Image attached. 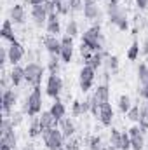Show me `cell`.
<instances>
[{"label":"cell","instance_id":"1","mask_svg":"<svg viewBox=\"0 0 148 150\" xmlns=\"http://www.w3.org/2000/svg\"><path fill=\"white\" fill-rule=\"evenodd\" d=\"M106 12H108L110 23L115 25L120 32H127V30H129L127 14H125V11L118 5V0H110V2L106 4Z\"/></svg>","mask_w":148,"mask_h":150},{"label":"cell","instance_id":"2","mask_svg":"<svg viewBox=\"0 0 148 150\" xmlns=\"http://www.w3.org/2000/svg\"><path fill=\"white\" fill-rule=\"evenodd\" d=\"M82 42H84L85 45H89V47L92 49V52L103 51V42H105V38H103V33H101L99 23L92 25L89 30H85V32L82 33Z\"/></svg>","mask_w":148,"mask_h":150},{"label":"cell","instance_id":"3","mask_svg":"<svg viewBox=\"0 0 148 150\" xmlns=\"http://www.w3.org/2000/svg\"><path fill=\"white\" fill-rule=\"evenodd\" d=\"M42 105H44V100H42V89L40 86L33 87L32 93L26 96V105H25V112L28 117H37L44 112L42 110Z\"/></svg>","mask_w":148,"mask_h":150},{"label":"cell","instance_id":"4","mask_svg":"<svg viewBox=\"0 0 148 150\" xmlns=\"http://www.w3.org/2000/svg\"><path fill=\"white\" fill-rule=\"evenodd\" d=\"M42 140H44V145L47 147V150H63L65 143H66V138L63 136L59 127L44 131L42 133Z\"/></svg>","mask_w":148,"mask_h":150},{"label":"cell","instance_id":"5","mask_svg":"<svg viewBox=\"0 0 148 150\" xmlns=\"http://www.w3.org/2000/svg\"><path fill=\"white\" fill-rule=\"evenodd\" d=\"M44 72L45 68L42 65H38L35 61L28 63L25 67V82H28L32 87H38L42 84V79H44Z\"/></svg>","mask_w":148,"mask_h":150},{"label":"cell","instance_id":"6","mask_svg":"<svg viewBox=\"0 0 148 150\" xmlns=\"http://www.w3.org/2000/svg\"><path fill=\"white\" fill-rule=\"evenodd\" d=\"M94 79H96V70L89 65H84L80 74H78V86H80V91L82 93H87L92 84H94Z\"/></svg>","mask_w":148,"mask_h":150},{"label":"cell","instance_id":"7","mask_svg":"<svg viewBox=\"0 0 148 150\" xmlns=\"http://www.w3.org/2000/svg\"><path fill=\"white\" fill-rule=\"evenodd\" d=\"M63 91V79L58 74H51L47 77V84H45V93L47 96H51L52 100H58L59 94Z\"/></svg>","mask_w":148,"mask_h":150},{"label":"cell","instance_id":"8","mask_svg":"<svg viewBox=\"0 0 148 150\" xmlns=\"http://www.w3.org/2000/svg\"><path fill=\"white\" fill-rule=\"evenodd\" d=\"M73 49H75L73 37H70V35L65 33L63 38H61V54H59V58H61L63 63H70L73 59Z\"/></svg>","mask_w":148,"mask_h":150},{"label":"cell","instance_id":"9","mask_svg":"<svg viewBox=\"0 0 148 150\" xmlns=\"http://www.w3.org/2000/svg\"><path fill=\"white\" fill-rule=\"evenodd\" d=\"M7 58H9V63L12 67L19 65V61L25 58V47H23V44H19L18 40L12 42V44H9V47H7Z\"/></svg>","mask_w":148,"mask_h":150},{"label":"cell","instance_id":"10","mask_svg":"<svg viewBox=\"0 0 148 150\" xmlns=\"http://www.w3.org/2000/svg\"><path fill=\"white\" fill-rule=\"evenodd\" d=\"M16 103H18V94H16V91L14 89H5V91H2V112L5 113V115H9V113L12 112V108L16 107Z\"/></svg>","mask_w":148,"mask_h":150},{"label":"cell","instance_id":"11","mask_svg":"<svg viewBox=\"0 0 148 150\" xmlns=\"http://www.w3.org/2000/svg\"><path fill=\"white\" fill-rule=\"evenodd\" d=\"M129 136H131V150H143L145 149V133L141 131V127L138 124H134L129 129Z\"/></svg>","mask_w":148,"mask_h":150},{"label":"cell","instance_id":"12","mask_svg":"<svg viewBox=\"0 0 148 150\" xmlns=\"http://www.w3.org/2000/svg\"><path fill=\"white\" fill-rule=\"evenodd\" d=\"M45 4H47V2H45ZM45 4H44V5H33V7H32V19H33V23L37 25L38 28L45 26L47 18H49V11H47Z\"/></svg>","mask_w":148,"mask_h":150},{"label":"cell","instance_id":"13","mask_svg":"<svg viewBox=\"0 0 148 150\" xmlns=\"http://www.w3.org/2000/svg\"><path fill=\"white\" fill-rule=\"evenodd\" d=\"M44 47L47 49L49 54L59 56L61 54V38H58L56 35H47L44 38Z\"/></svg>","mask_w":148,"mask_h":150},{"label":"cell","instance_id":"14","mask_svg":"<svg viewBox=\"0 0 148 150\" xmlns=\"http://www.w3.org/2000/svg\"><path fill=\"white\" fill-rule=\"evenodd\" d=\"M82 12H84V18H85V19H91V21L98 19V18H99L98 2H96V0H84V9H82Z\"/></svg>","mask_w":148,"mask_h":150},{"label":"cell","instance_id":"15","mask_svg":"<svg viewBox=\"0 0 148 150\" xmlns=\"http://www.w3.org/2000/svg\"><path fill=\"white\" fill-rule=\"evenodd\" d=\"M45 30H47V35H56L58 37V33H61V23H59V14L58 12L49 14L47 23H45Z\"/></svg>","mask_w":148,"mask_h":150},{"label":"cell","instance_id":"16","mask_svg":"<svg viewBox=\"0 0 148 150\" xmlns=\"http://www.w3.org/2000/svg\"><path fill=\"white\" fill-rule=\"evenodd\" d=\"M38 120H40V129H42V133L44 131H47V129H54V127H59V122L52 117V113L49 112H42L40 113V117H38Z\"/></svg>","mask_w":148,"mask_h":150},{"label":"cell","instance_id":"17","mask_svg":"<svg viewBox=\"0 0 148 150\" xmlns=\"http://www.w3.org/2000/svg\"><path fill=\"white\" fill-rule=\"evenodd\" d=\"M113 107H111L110 103H106V105H103V107H99V113H98V119H99V122L103 124V126H111V122H113Z\"/></svg>","mask_w":148,"mask_h":150},{"label":"cell","instance_id":"18","mask_svg":"<svg viewBox=\"0 0 148 150\" xmlns=\"http://www.w3.org/2000/svg\"><path fill=\"white\" fill-rule=\"evenodd\" d=\"M9 79H11V84L14 87H19L23 82H25V67H19V65H14L11 74H9Z\"/></svg>","mask_w":148,"mask_h":150},{"label":"cell","instance_id":"19","mask_svg":"<svg viewBox=\"0 0 148 150\" xmlns=\"http://www.w3.org/2000/svg\"><path fill=\"white\" fill-rule=\"evenodd\" d=\"M9 19H11L14 25H23V23L26 21L25 7H23V5H19V4H16V5L11 9V16H9Z\"/></svg>","mask_w":148,"mask_h":150},{"label":"cell","instance_id":"20","mask_svg":"<svg viewBox=\"0 0 148 150\" xmlns=\"http://www.w3.org/2000/svg\"><path fill=\"white\" fill-rule=\"evenodd\" d=\"M59 129H61V133H63V136H65L66 140H70V138L75 134V131H77L75 122L70 119V117H65V119L59 120Z\"/></svg>","mask_w":148,"mask_h":150},{"label":"cell","instance_id":"21","mask_svg":"<svg viewBox=\"0 0 148 150\" xmlns=\"http://www.w3.org/2000/svg\"><path fill=\"white\" fill-rule=\"evenodd\" d=\"M49 112L52 113V117L59 122V120H61V119H65V115H66V107H65V103L58 98V100H54V103L51 105Z\"/></svg>","mask_w":148,"mask_h":150},{"label":"cell","instance_id":"22","mask_svg":"<svg viewBox=\"0 0 148 150\" xmlns=\"http://www.w3.org/2000/svg\"><path fill=\"white\" fill-rule=\"evenodd\" d=\"M2 38L7 40V42H16V33H14V28H12V21L11 19H5L4 21V26H2Z\"/></svg>","mask_w":148,"mask_h":150},{"label":"cell","instance_id":"23","mask_svg":"<svg viewBox=\"0 0 148 150\" xmlns=\"http://www.w3.org/2000/svg\"><path fill=\"white\" fill-rule=\"evenodd\" d=\"M0 143H2V145L11 147L12 150H16V145H18V136H16L14 129H11V131L4 133V134H2V140H0Z\"/></svg>","mask_w":148,"mask_h":150},{"label":"cell","instance_id":"24","mask_svg":"<svg viewBox=\"0 0 148 150\" xmlns=\"http://www.w3.org/2000/svg\"><path fill=\"white\" fill-rule=\"evenodd\" d=\"M58 11L59 16H66L68 12H72V7H70V0H51Z\"/></svg>","mask_w":148,"mask_h":150},{"label":"cell","instance_id":"25","mask_svg":"<svg viewBox=\"0 0 148 150\" xmlns=\"http://www.w3.org/2000/svg\"><path fill=\"white\" fill-rule=\"evenodd\" d=\"M105 56H106V52H105V51H98V52H94V54H92V58H91L85 65H89V67H92L94 70H98V68L103 65Z\"/></svg>","mask_w":148,"mask_h":150},{"label":"cell","instance_id":"26","mask_svg":"<svg viewBox=\"0 0 148 150\" xmlns=\"http://www.w3.org/2000/svg\"><path fill=\"white\" fill-rule=\"evenodd\" d=\"M132 107V101H131V96L129 94H120L118 96V110L122 113H127Z\"/></svg>","mask_w":148,"mask_h":150},{"label":"cell","instance_id":"27","mask_svg":"<svg viewBox=\"0 0 148 150\" xmlns=\"http://www.w3.org/2000/svg\"><path fill=\"white\" fill-rule=\"evenodd\" d=\"M110 143L117 150L122 149V131H118V129L111 127V131H110Z\"/></svg>","mask_w":148,"mask_h":150},{"label":"cell","instance_id":"28","mask_svg":"<svg viewBox=\"0 0 148 150\" xmlns=\"http://www.w3.org/2000/svg\"><path fill=\"white\" fill-rule=\"evenodd\" d=\"M140 52H141V49H140L138 40H132L131 47L127 49V59H129V61H136V59L140 58Z\"/></svg>","mask_w":148,"mask_h":150},{"label":"cell","instance_id":"29","mask_svg":"<svg viewBox=\"0 0 148 150\" xmlns=\"http://www.w3.org/2000/svg\"><path fill=\"white\" fill-rule=\"evenodd\" d=\"M63 61H61V58L59 56H52V54H49V61H47V68H49V72L51 74H58L59 72V65H61Z\"/></svg>","mask_w":148,"mask_h":150},{"label":"cell","instance_id":"30","mask_svg":"<svg viewBox=\"0 0 148 150\" xmlns=\"http://www.w3.org/2000/svg\"><path fill=\"white\" fill-rule=\"evenodd\" d=\"M28 136H30V138L42 136V129H40V120H38V117H35V119L32 120V124H30V127H28Z\"/></svg>","mask_w":148,"mask_h":150},{"label":"cell","instance_id":"31","mask_svg":"<svg viewBox=\"0 0 148 150\" xmlns=\"http://www.w3.org/2000/svg\"><path fill=\"white\" fill-rule=\"evenodd\" d=\"M138 126L141 127L143 133L148 131V107H147V103L141 107V113H140V122H138Z\"/></svg>","mask_w":148,"mask_h":150},{"label":"cell","instance_id":"32","mask_svg":"<svg viewBox=\"0 0 148 150\" xmlns=\"http://www.w3.org/2000/svg\"><path fill=\"white\" fill-rule=\"evenodd\" d=\"M138 82L140 86H148V65L145 63L138 67Z\"/></svg>","mask_w":148,"mask_h":150},{"label":"cell","instance_id":"33","mask_svg":"<svg viewBox=\"0 0 148 150\" xmlns=\"http://www.w3.org/2000/svg\"><path fill=\"white\" fill-rule=\"evenodd\" d=\"M140 113H141V107H140V105H132L131 110L125 113V115H127V119H129L131 122L138 124V122H140Z\"/></svg>","mask_w":148,"mask_h":150},{"label":"cell","instance_id":"34","mask_svg":"<svg viewBox=\"0 0 148 150\" xmlns=\"http://www.w3.org/2000/svg\"><path fill=\"white\" fill-rule=\"evenodd\" d=\"M103 147L105 145H103V140L99 134H94L89 138V150H103Z\"/></svg>","mask_w":148,"mask_h":150},{"label":"cell","instance_id":"35","mask_svg":"<svg viewBox=\"0 0 148 150\" xmlns=\"http://www.w3.org/2000/svg\"><path fill=\"white\" fill-rule=\"evenodd\" d=\"M78 51H80V56H82V59H84L85 63H87V61H89V59L92 58V54H94V52H92V49H91L89 45H85L84 42L80 44V47H78Z\"/></svg>","mask_w":148,"mask_h":150},{"label":"cell","instance_id":"36","mask_svg":"<svg viewBox=\"0 0 148 150\" xmlns=\"http://www.w3.org/2000/svg\"><path fill=\"white\" fill-rule=\"evenodd\" d=\"M66 35H70V37H73V38L78 35V23L75 19L68 21V25H66Z\"/></svg>","mask_w":148,"mask_h":150},{"label":"cell","instance_id":"37","mask_svg":"<svg viewBox=\"0 0 148 150\" xmlns=\"http://www.w3.org/2000/svg\"><path fill=\"white\" fill-rule=\"evenodd\" d=\"M11 129H14L12 119L4 117V119H2V124H0V134H4V133H7V131H11Z\"/></svg>","mask_w":148,"mask_h":150},{"label":"cell","instance_id":"38","mask_svg":"<svg viewBox=\"0 0 148 150\" xmlns=\"http://www.w3.org/2000/svg\"><path fill=\"white\" fill-rule=\"evenodd\" d=\"M72 115H73V117H80V115H84L82 101H78V100H75L73 101V105H72Z\"/></svg>","mask_w":148,"mask_h":150},{"label":"cell","instance_id":"39","mask_svg":"<svg viewBox=\"0 0 148 150\" xmlns=\"http://www.w3.org/2000/svg\"><path fill=\"white\" fill-rule=\"evenodd\" d=\"M120 150H131V136H129V131H122V149Z\"/></svg>","mask_w":148,"mask_h":150},{"label":"cell","instance_id":"40","mask_svg":"<svg viewBox=\"0 0 148 150\" xmlns=\"http://www.w3.org/2000/svg\"><path fill=\"white\" fill-rule=\"evenodd\" d=\"M108 68H110L111 72L115 74V72H118V56H108Z\"/></svg>","mask_w":148,"mask_h":150},{"label":"cell","instance_id":"41","mask_svg":"<svg viewBox=\"0 0 148 150\" xmlns=\"http://www.w3.org/2000/svg\"><path fill=\"white\" fill-rule=\"evenodd\" d=\"M80 149V143H78V140L77 138H70V140H66V143H65V150H78Z\"/></svg>","mask_w":148,"mask_h":150},{"label":"cell","instance_id":"42","mask_svg":"<svg viewBox=\"0 0 148 150\" xmlns=\"http://www.w3.org/2000/svg\"><path fill=\"white\" fill-rule=\"evenodd\" d=\"M138 94H140V98H143V100H147L148 101V86H140Z\"/></svg>","mask_w":148,"mask_h":150},{"label":"cell","instance_id":"43","mask_svg":"<svg viewBox=\"0 0 148 150\" xmlns=\"http://www.w3.org/2000/svg\"><path fill=\"white\" fill-rule=\"evenodd\" d=\"M136 7H138L140 11H145L148 7V0H136Z\"/></svg>","mask_w":148,"mask_h":150},{"label":"cell","instance_id":"44","mask_svg":"<svg viewBox=\"0 0 148 150\" xmlns=\"http://www.w3.org/2000/svg\"><path fill=\"white\" fill-rule=\"evenodd\" d=\"M9 80H11V79H7L5 75L2 77V82H0V86H2V91H5V89H9V87H7V84H9Z\"/></svg>","mask_w":148,"mask_h":150},{"label":"cell","instance_id":"45","mask_svg":"<svg viewBox=\"0 0 148 150\" xmlns=\"http://www.w3.org/2000/svg\"><path fill=\"white\" fill-rule=\"evenodd\" d=\"M30 2V5L33 7V5H44L45 2H49V0H28Z\"/></svg>","mask_w":148,"mask_h":150},{"label":"cell","instance_id":"46","mask_svg":"<svg viewBox=\"0 0 148 150\" xmlns=\"http://www.w3.org/2000/svg\"><path fill=\"white\" fill-rule=\"evenodd\" d=\"M141 54H148V37L145 38V42L141 45Z\"/></svg>","mask_w":148,"mask_h":150},{"label":"cell","instance_id":"47","mask_svg":"<svg viewBox=\"0 0 148 150\" xmlns=\"http://www.w3.org/2000/svg\"><path fill=\"white\" fill-rule=\"evenodd\" d=\"M19 122H21V115L18 113V115H14V119H12V124H14V127H16Z\"/></svg>","mask_w":148,"mask_h":150},{"label":"cell","instance_id":"48","mask_svg":"<svg viewBox=\"0 0 148 150\" xmlns=\"http://www.w3.org/2000/svg\"><path fill=\"white\" fill-rule=\"evenodd\" d=\"M103 150H117V149H115V147L110 143V145H105V147H103Z\"/></svg>","mask_w":148,"mask_h":150},{"label":"cell","instance_id":"49","mask_svg":"<svg viewBox=\"0 0 148 150\" xmlns=\"http://www.w3.org/2000/svg\"><path fill=\"white\" fill-rule=\"evenodd\" d=\"M0 150H12V149H11V147H7V145H2V143H0Z\"/></svg>","mask_w":148,"mask_h":150},{"label":"cell","instance_id":"50","mask_svg":"<svg viewBox=\"0 0 148 150\" xmlns=\"http://www.w3.org/2000/svg\"><path fill=\"white\" fill-rule=\"evenodd\" d=\"M106 2H110V0H106Z\"/></svg>","mask_w":148,"mask_h":150},{"label":"cell","instance_id":"51","mask_svg":"<svg viewBox=\"0 0 148 150\" xmlns=\"http://www.w3.org/2000/svg\"><path fill=\"white\" fill-rule=\"evenodd\" d=\"M63 150H65V149H63Z\"/></svg>","mask_w":148,"mask_h":150}]
</instances>
